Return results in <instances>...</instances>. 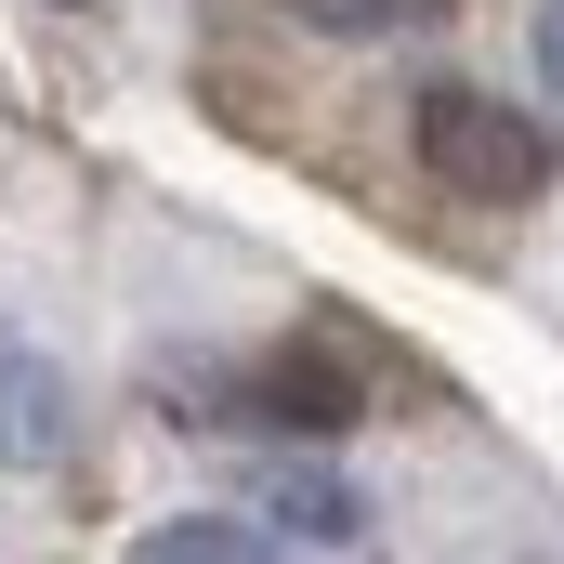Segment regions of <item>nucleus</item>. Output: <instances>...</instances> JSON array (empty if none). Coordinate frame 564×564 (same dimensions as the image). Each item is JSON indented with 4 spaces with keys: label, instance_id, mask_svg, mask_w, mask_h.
Segmentation results:
<instances>
[{
    "label": "nucleus",
    "instance_id": "f257e3e1",
    "mask_svg": "<svg viewBox=\"0 0 564 564\" xmlns=\"http://www.w3.org/2000/svg\"><path fill=\"white\" fill-rule=\"evenodd\" d=\"M421 158L459 184V197H539V184H552V132L512 119L499 93H459V79L421 93Z\"/></svg>",
    "mask_w": 564,
    "mask_h": 564
},
{
    "label": "nucleus",
    "instance_id": "20e7f679",
    "mask_svg": "<svg viewBox=\"0 0 564 564\" xmlns=\"http://www.w3.org/2000/svg\"><path fill=\"white\" fill-rule=\"evenodd\" d=\"M132 564H276V539H250V525H224V512H184V525H158Z\"/></svg>",
    "mask_w": 564,
    "mask_h": 564
},
{
    "label": "nucleus",
    "instance_id": "423d86ee",
    "mask_svg": "<svg viewBox=\"0 0 564 564\" xmlns=\"http://www.w3.org/2000/svg\"><path fill=\"white\" fill-rule=\"evenodd\" d=\"M539 79L564 93V0H539Z\"/></svg>",
    "mask_w": 564,
    "mask_h": 564
},
{
    "label": "nucleus",
    "instance_id": "7ed1b4c3",
    "mask_svg": "<svg viewBox=\"0 0 564 564\" xmlns=\"http://www.w3.org/2000/svg\"><path fill=\"white\" fill-rule=\"evenodd\" d=\"M0 459H66V381L40 355H0Z\"/></svg>",
    "mask_w": 564,
    "mask_h": 564
},
{
    "label": "nucleus",
    "instance_id": "f03ea898",
    "mask_svg": "<svg viewBox=\"0 0 564 564\" xmlns=\"http://www.w3.org/2000/svg\"><path fill=\"white\" fill-rule=\"evenodd\" d=\"M250 512H263V525H289V539H315V552L368 525V512H355V486H341V473H315V459H289V446H263V459H250Z\"/></svg>",
    "mask_w": 564,
    "mask_h": 564
},
{
    "label": "nucleus",
    "instance_id": "39448f33",
    "mask_svg": "<svg viewBox=\"0 0 564 564\" xmlns=\"http://www.w3.org/2000/svg\"><path fill=\"white\" fill-rule=\"evenodd\" d=\"M302 26H328V40H394V26H421V0H289Z\"/></svg>",
    "mask_w": 564,
    "mask_h": 564
}]
</instances>
